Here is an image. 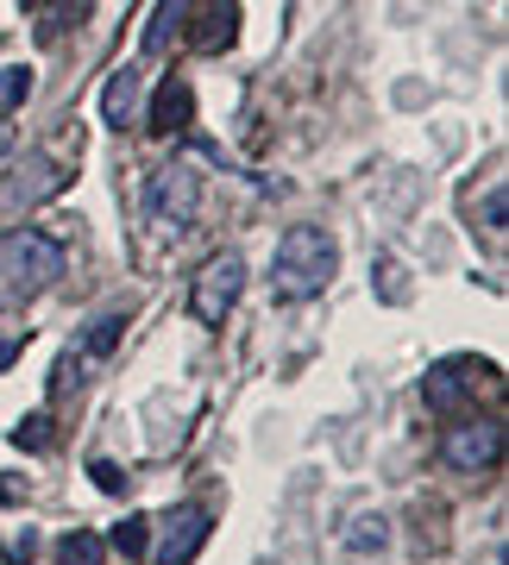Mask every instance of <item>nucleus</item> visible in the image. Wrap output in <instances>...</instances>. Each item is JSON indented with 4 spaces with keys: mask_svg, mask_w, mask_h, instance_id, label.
<instances>
[{
    "mask_svg": "<svg viewBox=\"0 0 509 565\" xmlns=\"http://www.w3.org/2000/svg\"><path fill=\"white\" fill-rule=\"evenodd\" d=\"M333 270H340V245L327 239L321 226H289L277 239V258H271V289L284 302H308L333 282Z\"/></svg>",
    "mask_w": 509,
    "mask_h": 565,
    "instance_id": "1",
    "label": "nucleus"
},
{
    "mask_svg": "<svg viewBox=\"0 0 509 565\" xmlns=\"http://www.w3.org/2000/svg\"><path fill=\"white\" fill-rule=\"evenodd\" d=\"M63 277V245L39 226H13V233H0V282L7 289H20V296H39L51 282Z\"/></svg>",
    "mask_w": 509,
    "mask_h": 565,
    "instance_id": "2",
    "label": "nucleus"
},
{
    "mask_svg": "<svg viewBox=\"0 0 509 565\" xmlns=\"http://www.w3.org/2000/svg\"><path fill=\"white\" fill-rule=\"evenodd\" d=\"M145 207H151V221L163 233H189L195 207H202V177L189 163H163L158 177H151V189H145Z\"/></svg>",
    "mask_w": 509,
    "mask_h": 565,
    "instance_id": "3",
    "label": "nucleus"
},
{
    "mask_svg": "<svg viewBox=\"0 0 509 565\" xmlns=\"http://www.w3.org/2000/svg\"><path fill=\"white\" fill-rule=\"evenodd\" d=\"M478 384H497V364H478V359H447L428 371V384H422V396H428L434 415H471V396H478Z\"/></svg>",
    "mask_w": 509,
    "mask_h": 565,
    "instance_id": "4",
    "label": "nucleus"
},
{
    "mask_svg": "<svg viewBox=\"0 0 509 565\" xmlns=\"http://www.w3.org/2000/svg\"><path fill=\"white\" fill-rule=\"evenodd\" d=\"M245 289V264L240 252H221V258H208L202 270H195V289H189V308H195V321L202 327H221L226 308L240 302Z\"/></svg>",
    "mask_w": 509,
    "mask_h": 565,
    "instance_id": "5",
    "label": "nucleus"
},
{
    "mask_svg": "<svg viewBox=\"0 0 509 565\" xmlns=\"http://www.w3.org/2000/svg\"><path fill=\"white\" fill-rule=\"evenodd\" d=\"M441 452H447L453 471H490L503 459V422L497 415H453V434Z\"/></svg>",
    "mask_w": 509,
    "mask_h": 565,
    "instance_id": "6",
    "label": "nucleus"
},
{
    "mask_svg": "<svg viewBox=\"0 0 509 565\" xmlns=\"http://www.w3.org/2000/svg\"><path fill=\"white\" fill-rule=\"evenodd\" d=\"M63 182H70V170H63L57 158H32V163H20L13 177L0 182V207H39V202H51Z\"/></svg>",
    "mask_w": 509,
    "mask_h": 565,
    "instance_id": "7",
    "label": "nucleus"
},
{
    "mask_svg": "<svg viewBox=\"0 0 509 565\" xmlns=\"http://www.w3.org/2000/svg\"><path fill=\"white\" fill-rule=\"evenodd\" d=\"M208 534H214V515H208V509H170V515H163V541H158V559L163 565H189L195 559V553H202V541Z\"/></svg>",
    "mask_w": 509,
    "mask_h": 565,
    "instance_id": "8",
    "label": "nucleus"
},
{
    "mask_svg": "<svg viewBox=\"0 0 509 565\" xmlns=\"http://www.w3.org/2000/svg\"><path fill=\"white\" fill-rule=\"evenodd\" d=\"M189 13H195V20H189L183 32H189V44H195V51H208V57L240 39V0H195Z\"/></svg>",
    "mask_w": 509,
    "mask_h": 565,
    "instance_id": "9",
    "label": "nucleus"
},
{
    "mask_svg": "<svg viewBox=\"0 0 509 565\" xmlns=\"http://www.w3.org/2000/svg\"><path fill=\"white\" fill-rule=\"evenodd\" d=\"M189 120H195V95H189V82H163L158 95H151V139H177V132H189Z\"/></svg>",
    "mask_w": 509,
    "mask_h": 565,
    "instance_id": "10",
    "label": "nucleus"
},
{
    "mask_svg": "<svg viewBox=\"0 0 509 565\" xmlns=\"http://www.w3.org/2000/svg\"><path fill=\"white\" fill-rule=\"evenodd\" d=\"M132 114H139V63H120V70L107 76V88H102V120L126 126Z\"/></svg>",
    "mask_w": 509,
    "mask_h": 565,
    "instance_id": "11",
    "label": "nucleus"
},
{
    "mask_svg": "<svg viewBox=\"0 0 509 565\" xmlns=\"http://www.w3.org/2000/svg\"><path fill=\"white\" fill-rule=\"evenodd\" d=\"M189 7H195V0H158V13L145 25V57H163V51L177 44V32L189 25Z\"/></svg>",
    "mask_w": 509,
    "mask_h": 565,
    "instance_id": "12",
    "label": "nucleus"
},
{
    "mask_svg": "<svg viewBox=\"0 0 509 565\" xmlns=\"http://www.w3.org/2000/svg\"><path fill=\"white\" fill-rule=\"evenodd\" d=\"M340 541H347L352 553H378V546L390 541V522L365 509V515H352V522H347V534H340Z\"/></svg>",
    "mask_w": 509,
    "mask_h": 565,
    "instance_id": "13",
    "label": "nucleus"
},
{
    "mask_svg": "<svg viewBox=\"0 0 509 565\" xmlns=\"http://www.w3.org/2000/svg\"><path fill=\"white\" fill-rule=\"evenodd\" d=\"M107 546H114V553H126V559H145V546H151V522H145V515H126V522H114Z\"/></svg>",
    "mask_w": 509,
    "mask_h": 565,
    "instance_id": "14",
    "label": "nucleus"
},
{
    "mask_svg": "<svg viewBox=\"0 0 509 565\" xmlns=\"http://www.w3.org/2000/svg\"><path fill=\"white\" fill-rule=\"evenodd\" d=\"M102 534H82V527H70L57 541V565H102Z\"/></svg>",
    "mask_w": 509,
    "mask_h": 565,
    "instance_id": "15",
    "label": "nucleus"
},
{
    "mask_svg": "<svg viewBox=\"0 0 509 565\" xmlns=\"http://www.w3.org/2000/svg\"><path fill=\"white\" fill-rule=\"evenodd\" d=\"M120 333H126V321H120V315H102V321L88 327V340H82V352H88V359H107V352L120 345Z\"/></svg>",
    "mask_w": 509,
    "mask_h": 565,
    "instance_id": "16",
    "label": "nucleus"
},
{
    "mask_svg": "<svg viewBox=\"0 0 509 565\" xmlns=\"http://www.w3.org/2000/svg\"><path fill=\"white\" fill-rule=\"evenodd\" d=\"M32 95V70H20V63H7L0 70V114H13V107Z\"/></svg>",
    "mask_w": 509,
    "mask_h": 565,
    "instance_id": "17",
    "label": "nucleus"
},
{
    "mask_svg": "<svg viewBox=\"0 0 509 565\" xmlns=\"http://www.w3.org/2000/svg\"><path fill=\"white\" fill-rule=\"evenodd\" d=\"M13 446H25V452H44V446H51V415H25V422L13 427Z\"/></svg>",
    "mask_w": 509,
    "mask_h": 565,
    "instance_id": "18",
    "label": "nucleus"
},
{
    "mask_svg": "<svg viewBox=\"0 0 509 565\" xmlns=\"http://www.w3.org/2000/svg\"><path fill=\"white\" fill-rule=\"evenodd\" d=\"M88 471H95V490H107V497H120V490H126V471L114 459H95Z\"/></svg>",
    "mask_w": 509,
    "mask_h": 565,
    "instance_id": "19",
    "label": "nucleus"
},
{
    "mask_svg": "<svg viewBox=\"0 0 509 565\" xmlns=\"http://www.w3.org/2000/svg\"><path fill=\"white\" fill-rule=\"evenodd\" d=\"M485 226L490 233H503V189H490L485 195Z\"/></svg>",
    "mask_w": 509,
    "mask_h": 565,
    "instance_id": "20",
    "label": "nucleus"
},
{
    "mask_svg": "<svg viewBox=\"0 0 509 565\" xmlns=\"http://www.w3.org/2000/svg\"><path fill=\"white\" fill-rule=\"evenodd\" d=\"M76 377H82V371H76V359H63V364H57V377H51V390H57V396H63V390L76 384Z\"/></svg>",
    "mask_w": 509,
    "mask_h": 565,
    "instance_id": "21",
    "label": "nucleus"
},
{
    "mask_svg": "<svg viewBox=\"0 0 509 565\" xmlns=\"http://www.w3.org/2000/svg\"><path fill=\"white\" fill-rule=\"evenodd\" d=\"M13 359H20V340H0V371H7Z\"/></svg>",
    "mask_w": 509,
    "mask_h": 565,
    "instance_id": "22",
    "label": "nucleus"
},
{
    "mask_svg": "<svg viewBox=\"0 0 509 565\" xmlns=\"http://www.w3.org/2000/svg\"><path fill=\"white\" fill-rule=\"evenodd\" d=\"M7 145H13V120H7V114H0V151H7Z\"/></svg>",
    "mask_w": 509,
    "mask_h": 565,
    "instance_id": "23",
    "label": "nucleus"
},
{
    "mask_svg": "<svg viewBox=\"0 0 509 565\" xmlns=\"http://www.w3.org/2000/svg\"><path fill=\"white\" fill-rule=\"evenodd\" d=\"M20 7H39V0H20Z\"/></svg>",
    "mask_w": 509,
    "mask_h": 565,
    "instance_id": "24",
    "label": "nucleus"
}]
</instances>
